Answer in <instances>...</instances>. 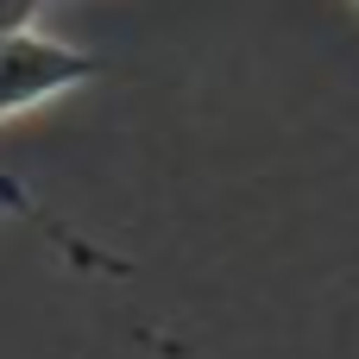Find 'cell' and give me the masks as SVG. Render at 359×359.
Here are the masks:
<instances>
[{
  "mask_svg": "<svg viewBox=\"0 0 359 359\" xmlns=\"http://www.w3.org/2000/svg\"><path fill=\"white\" fill-rule=\"evenodd\" d=\"M95 76H101V63L88 50L38 32L32 19H19V25L0 32V120L50 101V95H63V88H82Z\"/></svg>",
  "mask_w": 359,
  "mask_h": 359,
  "instance_id": "6da1fadb",
  "label": "cell"
}]
</instances>
